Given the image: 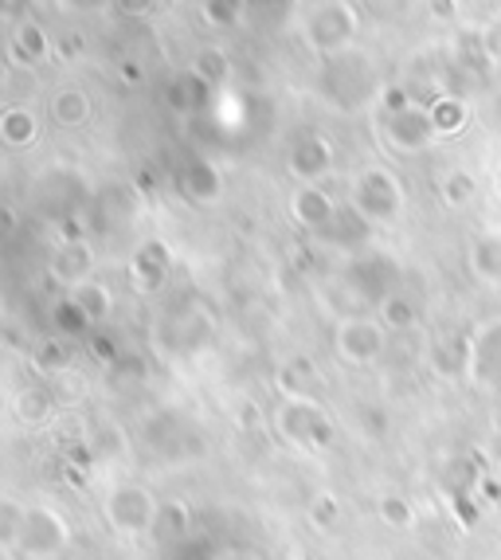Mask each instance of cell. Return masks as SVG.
Segmentation results:
<instances>
[{
  "label": "cell",
  "instance_id": "cell-12",
  "mask_svg": "<svg viewBox=\"0 0 501 560\" xmlns=\"http://www.w3.org/2000/svg\"><path fill=\"white\" fill-rule=\"evenodd\" d=\"M126 275H130L133 290L138 294H153V290H161L168 282V275H173V252H168L165 240H141L138 247H133L130 262H126Z\"/></svg>",
  "mask_w": 501,
  "mask_h": 560
},
{
  "label": "cell",
  "instance_id": "cell-18",
  "mask_svg": "<svg viewBox=\"0 0 501 560\" xmlns=\"http://www.w3.org/2000/svg\"><path fill=\"white\" fill-rule=\"evenodd\" d=\"M9 51H12V59H16V63L36 67V63H44V59L51 56V36H47V28L39 24V20L24 16V20H16V28H12Z\"/></svg>",
  "mask_w": 501,
  "mask_h": 560
},
{
  "label": "cell",
  "instance_id": "cell-40",
  "mask_svg": "<svg viewBox=\"0 0 501 560\" xmlns=\"http://www.w3.org/2000/svg\"><path fill=\"white\" fill-rule=\"evenodd\" d=\"M223 560H255V557H247V552H232V557H223Z\"/></svg>",
  "mask_w": 501,
  "mask_h": 560
},
{
  "label": "cell",
  "instance_id": "cell-31",
  "mask_svg": "<svg viewBox=\"0 0 501 560\" xmlns=\"http://www.w3.org/2000/svg\"><path fill=\"white\" fill-rule=\"evenodd\" d=\"M188 529H193V514H188V505L180 502H161V517H158V537H165V541H180V537H188Z\"/></svg>",
  "mask_w": 501,
  "mask_h": 560
},
{
  "label": "cell",
  "instance_id": "cell-15",
  "mask_svg": "<svg viewBox=\"0 0 501 560\" xmlns=\"http://www.w3.org/2000/svg\"><path fill=\"white\" fill-rule=\"evenodd\" d=\"M466 267H470L474 282L482 287H501V224H490L482 232H474L470 247H466Z\"/></svg>",
  "mask_w": 501,
  "mask_h": 560
},
{
  "label": "cell",
  "instance_id": "cell-33",
  "mask_svg": "<svg viewBox=\"0 0 501 560\" xmlns=\"http://www.w3.org/2000/svg\"><path fill=\"white\" fill-rule=\"evenodd\" d=\"M310 522H314L317 529H334V525L341 522V502H337L334 494H314V502H310Z\"/></svg>",
  "mask_w": 501,
  "mask_h": 560
},
{
  "label": "cell",
  "instance_id": "cell-10",
  "mask_svg": "<svg viewBox=\"0 0 501 560\" xmlns=\"http://www.w3.org/2000/svg\"><path fill=\"white\" fill-rule=\"evenodd\" d=\"M381 133L396 153H423L439 141L428 103H416V106H408V110H399V114H384Z\"/></svg>",
  "mask_w": 501,
  "mask_h": 560
},
{
  "label": "cell",
  "instance_id": "cell-27",
  "mask_svg": "<svg viewBox=\"0 0 501 560\" xmlns=\"http://www.w3.org/2000/svg\"><path fill=\"white\" fill-rule=\"evenodd\" d=\"M247 12H250V0H200V16L215 32L240 28L243 20H247Z\"/></svg>",
  "mask_w": 501,
  "mask_h": 560
},
{
  "label": "cell",
  "instance_id": "cell-38",
  "mask_svg": "<svg viewBox=\"0 0 501 560\" xmlns=\"http://www.w3.org/2000/svg\"><path fill=\"white\" fill-rule=\"evenodd\" d=\"M431 16H435V20H455L458 16V0H431Z\"/></svg>",
  "mask_w": 501,
  "mask_h": 560
},
{
  "label": "cell",
  "instance_id": "cell-7",
  "mask_svg": "<svg viewBox=\"0 0 501 560\" xmlns=\"http://www.w3.org/2000/svg\"><path fill=\"white\" fill-rule=\"evenodd\" d=\"M388 337L392 334L376 314H345L334 326V353L353 369H372L388 353Z\"/></svg>",
  "mask_w": 501,
  "mask_h": 560
},
{
  "label": "cell",
  "instance_id": "cell-20",
  "mask_svg": "<svg viewBox=\"0 0 501 560\" xmlns=\"http://www.w3.org/2000/svg\"><path fill=\"white\" fill-rule=\"evenodd\" d=\"M428 110H431V121H435L439 138H458V133H466V126H470V103L455 91L431 94Z\"/></svg>",
  "mask_w": 501,
  "mask_h": 560
},
{
  "label": "cell",
  "instance_id": "cell-2",
  "mask_svg": "<svg viewBox=\"0 0 501 560\" xmlns=\"http://www.w3.org/2000/svg\"><path fill=\"white\" fill-rule=\"evenodd\" d=\"M270 428L287 447L306 451V455H322L337 440L334 416L314 393H282L270 411Z\"/></svg>",
  "mask_w": 501,
  "mask_h": 560
},
{
  "label": "cell",
  "instance_id": "cell-21",
  "mask_svg": "<svg viewBox=\"0 0 501 560\" xmlns=\"http://www.w3.org/2000/svg\"><path fill=\"white\" fill-rule=\"evenodd\" d=\"M376 318L384 322V329H388L392 337H396V334H416V329L423 326V310H419V302L411 299V294H404V290H392L388 299L376 306Z\"/></svg>",
  "mask_w": 501,
  "mask_h": 560
},
{
  "label": "cell",
  "instance_id": "cell-8",
  "mask_svg": "<svg viewBox=\"0 0 501 560\" xmlns=\"http://www.w3.org/2000/svg\"><path fill=\"white\" fill-rule=\"evenodd\" d=\"M466 381H470L478 393L501 396V318L474 326L470 357H466Z\"/></svg>",
  "mask_w": 501,
  "mask_h": 560
},
{
  "label": "cell",
  "instance_id": "cell-11",
  "mask_svg": "<svg viewBox=\"0 0 501 560\" xmlns=\"http://www.w3.org/2000/svg\"><path fill=\"white\" fill-rule=\"evenodd\" d=\"M337 165V150L334 141L325 133H298L287 150V173L298 180V185H322Z\"/></svg>",
  "mask_w": 501,
  "mask_h": 560
},
{
  "label": "cell",
  "instance_id": "cell-26",
  "mask_svg": "<svg viewBox=\"0 0 501 560\" xmlns=\"http://www.w3.org/2000/svg\"><path fill=\"white\" fill-rule=\"evenodd\" d=\"M51 411H56V400L47 393L44 384H28V388H20L16 396V420L28 423V428H39V423L51 420Z\"/></svg>",
  "mask_w": 501,
  "mask_h": 560
},
{
  "label": "cell",
  "instance_id": "cell-25",
  "mask_svg": "<svg viewBox=\"0 0 501 560\" xmlns=\"http://www.w3.org/2000/svg\"><path fill=\"white\" fill-rule=\"evenodd\" d=\"M439 200L446 208H470L478 200V177L470 168H446L439 177Z\"/></svg>",
  "mask_w": 501,
  "mask_h": 560
},
{
  "label": "cell",
  "instance_id": "cell-35",
  "mask_svg": "<svg viewBox=\"0 0 501 560\" xmlns=\"http://www.w3.org/2000/svg\"><path fill=\"white\" fill-rule=\"evenodd\" d=\"M114 0H56V9L67 12V16H94V12L110 9Z\"/></svg>",
  "mask_w": 501,
  "mask_h": 560
},
{
  "label": "cell",
  "instance_id": "cell-23",
  "mask_svg": "<svg viewBox=\"0 0 501 560\" xmlns=\"http://www.w3.org/2000/svg\"><path fill=\"white\" fill-rule=\"evenodd\" d=\"M466 357H470V337H439L428 361L443 381H455V376H466Z\"/></svg>",
  "mask_w": 501,
  "mask_h": 560
},
{
  "label": "cell",
  "instance_id": "cell-14",
  "mask_svg": "<svg viewBox=\"0 0 501 560\" xmlns=\"http://www.w3.org/2000/svg\"><path fill=\"white\" fill-rule=\"evenodd\" d=\"M177 188H180V197H185L188 205H196V208L220 205V197H223L220 165H212V161H205V158L185 161V165L177 168Z\"/></svg>",
  "mask_w": 501,
  "mask_h": 560
},
{
  "label": "cell",
  "instance_id": "cell-13",
  "mask_svg": "<svg viewBox=\"0 0 501 560\" xmlns=\"http://www.w3.org/2000/svg\"><path fill=\"white\" fill-rule=\"evenodd\" d=\"M337 212H341V205H337L322 185H298L294 192H290V220L314 235H322L325 228L334 224Z\"/></svg>",
  "mask_w": 501,
  "mask_h": 560
},
{
  "label": "cell",
  "instance_id": "cell-32",
  "mask_svg": "<svg viewBox=\"0 0 501 560\" xmlns=\"http://www.w3.org/2000/svg\"><path fill=\"white\" fill-rule=\"evenodd\" d=\"M188 67H193L196 75L205 79L212 91L223 83V79H228V56H223L220 47H205V51H196V59Z\"/></svg>",
  "mask_w": 501,
  "mask_h": 560
},
{
  "label": "cell",
  "instance_id": "cell-16",
  "mask_svg": "<svg viewBox=\"0 0 501 560\" xmlns=\"http://www.w3.org/2000/svg\"><path fill=\"white\" fill-rule=\"evenodd\" d=\"M47 114L59 130H83L94 118V103L83 86H56L51 98H47Z\"/></svg>",
  "mask_w": 501,
  "mask_h": 560
},
{
  "label": "cell",
  "instance_id": "cell-24",
  "mask_svg": "<svg viewBox=\"0 0 501 560\" xmlns=\"http://www.w3.org/2000/svg\"><path fill=\"white\" fill-rule=\"evenodd\" d=\"M208 94H212V86L196 75L193 67L177 71V75H173V83H168V103L177 106V110H185V114L200 110V106L208 103Z\"/></svg>",
  "mask_w": 501,
  "mask_h": 560
},
{
  "label": "cell",
  "instance_id": "cell-41",
  "mask_svg": "<svg viewBox=\"0 0 501 560\" xmlns=\"http://www.w3.org/2000/svg\"><path fill=\"white\" fill-rule=\"evenodd\" d=\"M9 16V0H0V20Z\"/></svg>",
  "mask_w": 501,
  "mask_h": 560
},
{
  "label": "cell",
  "instance_id": "cell-5",
  "mask_svg": "<svg viewBox=\"0 0 501 560\" xmlns=\"http://www.w3.org/2000/svg\"><path fill=\"white\" fill-rule=\"evenodd\" d=\"M349 205L369 220L372 228H392L408 208V188L388 165H364L357 168L349 185Z\"/></svg>",
  "mask_w": 501,
  "mask_h": 560
},
{
  "label": "cell",
  "instance_id": "cell-30",
  "mask_svg": "<svg viewBox=\"0 0 501 560\" xmlns=\"http://www.w3.org/2000/svg\"><path fill=\"white\" fill-rule=\"evenodd\" d=\"M51 326H56L63 337H79V334H86V329H94L91 318H86L83 310H79V302H74L71 294H67V299H59L56 306H51Z\"/></svg>",
  "mask_w": 501,
  "mask_h": 560
},
{
  "label": "cell",
  "instance_id": "cell-39",
  "mask_svg": "<svg viewBox=\"0 0 501 560\" xmlns=\"http://www.w3.org/2000/svg\"><path fill=\"white\" fill-rule=\"evenodd\" d=\"M490 185H493V197H498V200H501V165H498V168H493V180H490Z\"/></svg>",
  "mask_w": 501,
  "mask_h": 560
},
{
  "label": "cell",
  "instance_id": "cell-19",
  "mask_svg": "<svg viewBox=\"0 0 501 560\" xmlns=\"http://www.w3.org/2000/svg\"><path fill=\"white\" fill-rule=\"evenodd\" d=\"M0 141L9 150H28L39 141V114L28 103H12L0 110Z\"/></svg>",
  "mask_w": 501,
  "mask_h": 560
},
{
  "label": "cell",
  "instance_id": "cell-43",
  "mask_svg": "<svg viewBox=\"0 0 501 560\" xmlns=\"http://www.w3.org/2000/svg\"><path fill=\"white\" fill-rule=\"evenodd\" d=\"M498 486H501V470H498Z\"/></svg>",
  "mask_w": 501,
  "mask_h": 560
},
{
  "label": "cell",
  "instance_id": "cell-17",
  "mask_svg": "<svg viewBox=\"0 0 501 560\" xmlns=\"http://www.w3.org/2000/svg\"><path fill=\"white\" fill-rule=\"evenodd\" d=\"M51 279L63 282L67 290L79 287V282L94 279V255L83 240H63L51 255Z\"/></svg>",
  "mask_w": 501,
  "mask_h": 560
},
{
  "label": "cell",
  "instance_id": "cell-42",
  "mask_svg": "<svg viewBox=\"0 0 501 560\" xmlns=\"http://www.w3.org/2000/svg\"><path fill=\"white\" fill-rule=\"evenodd\" d=\"M290 560H314V557H306V552H298V557H290Z\"/></svg>",
  "mask_w": 501,
  "mask_h": 560
},
{
  "label": "cell",
  "instance_id": "cell-36",
  "mask_svg": "<svg viewBox=\"0 0 501 560\" xmlns=\"http://www.w3.org/2000/svg\"><path fill=\"white\" fill-rule=\"evenodd\" d=\"M482 44H486V51H490L493 63H501V16H493L482 28Z\"/></svg>",
  "mask_w": 501,
  "mask_h": 560
},
{
  "label": "cell",
  "instance_id": "cell-4",
  "mask_svg": "<svg viewBox=\"0 0 501 560\" xmlns=\"http://www.w3.org/2000/svg\"><path fill=\"white\" fill-rule=\"evenodd\" d=\"M161 517V498L149 490L145 482H114L103 498V522L110 525V533H118L121 541H141L158 529Z\"/></svg>",
  "mask_w": 501,
  "mask_h": 560
},
{
  "label": "cell",
  "instance_id": "cell-29",
  "mask_svg": "<svg viewBox=\"0 0 501 560\" xmlns=\"http://www.w3.org/2000/svg\"><path fill=\"white\" fill-rule=\"evenodd\" d=\"M376 517H381L388 529H411V525H416V505L404 494H381L376 498Z\"/></svg>",
  "mask_w": 501,
  "mask_h": 560
},
{
  "label": "cell",
  "instance_id": "cell-6",
  "mask_svg": "<svg viewBox=\"0 0 501 560\" xmlns=\"http://www.w3.org/2000/svg\"><path fill=\"white\" fill-rule=\"evenodd\" d=\"M74 541V529H71V517L63 510L47 502L28 505V514H24V525H20V541H16V560H63L71 552Z\"/></svg>",
  "mask_w": 501,
  "mask_h": 560
},
{
  "label": "cell",
  "instance_id": "cell-34",
  "mask_svg": "<svg viewBox=\"0 0 501 560\" xmlns=\"http://www.w3.org/2000/svg\"><path fill=\"white\" fill-rule=\"evenodd\" d=\"M121 20H149L161 12V0H114L110 4Z\"/></svg>",
  "mask_w": 501,
  "mask_h": 560
},
{
  "label": "cell",
  "instance_id": "cell-3",
  "mask_svg": "<svg viewBox=\"0 0 501 560\" xmlns=\"http://www.w3.org/2000/svg\"><path fill=\"white\" fill-rule=\"evenodd\" d=\"M357 36H361V9L353 0H314L302 16V44L317 59L341 56L357 47Z\"/></svg>",
  "mask_w": 501,
  "mask_h": 560
},
{
  "label": "cell",
  "instance_id": "cell-9",
  "mask_svg": "<svg viewBox=\"0 0 501 560\" xmlns=\"http://www.w3.org/2000/svg\"><path fill=\"white\" fill-rule=\"evenodd\" d=\"M396 282H399V271L388 255H376V252L353 255L349 267H345V287L361 299V306H381L392 290H399Z\"/></svg>",
  "mask_w": 501,
  "mask_h": 560
},
{
  "label": "cell",
  "instance_id": "cell-22",
  "mask_svg": "<svg viewBox=\"0 0 501 560\" xmlns=\"http://www.w3.org/2000/svg\"><path fill=\"white\" fill-rule=\"evenodd\" d=\"M67 294L79 302V310L91 318V326H103V322L114 318V290L106 287L103 279H86V282H79V287L67 290Z\"/></svg>",
  "mask_w": 501,
  "mask_h": 560
},
{
  "label": "cell",
  "instance_id": "cell-1",
  "mask_svg": "<svg viewBox=\"0 0 501 560\" xmlns=\"http://www.w3.org/2000/svg\"><path fill=\"white\" fill-rule=\"evenodd\" d=\"M381 71H376V59L361 47H349L341 56L322 59V79H317V91L329 106L337 110H361V106L376 103L381 98Z\"/></svg>",
  "mask_w": 501,
  "mask_h": 560
},
{
  "label": "cell",
  "instance_id": "cell-37",
  "mask_svg": "<svg viewBox=\"0 0 501 560\" xmlns=\"http://www.w3.org/2000/svg\"><path fill=\"white\" fill-rule=\"evenodd\" d=\"M486 463L501 470V416L490 423V440H486Z\"/></svg>",
  "mask_w": 501,
  "mask_h": 560
},
{
  "label": "cell",
  "instance_id": "cell-28",
  "mask_svg": "<svg viewBox=\"0 0 501 560\" xmlns=\"http://www.w3.org/2000/svg\"><path fill=\"white\" fill-rule=\"evenodd\" d=\"M24 514H28V505L20 502V498L0 494V552H16Z\"/></svg>",
  "mask_w": 501,
  "mask_h": 560
}]
</instances>
